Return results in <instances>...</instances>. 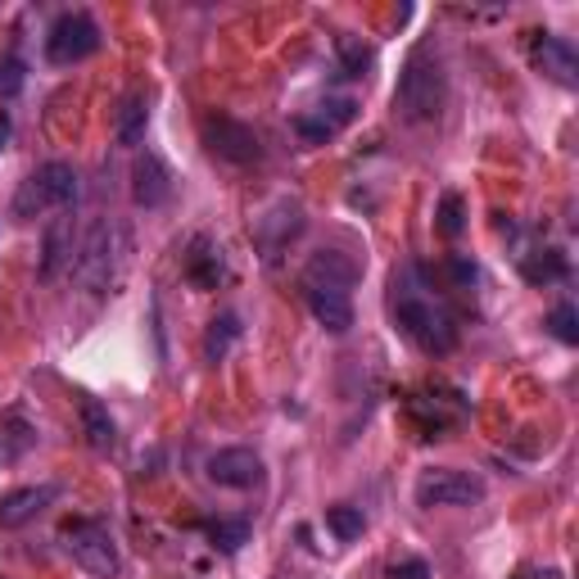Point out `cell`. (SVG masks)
Returning a JSON list of instances; mask_svg holds the SVG:
<instances>
[{
  "mask_svg": "<svg viewBox=\"0 0 579 579\" xmlns=\"http://www.w3.org/2000/svg\"><path fill=\"white\" fill-rule=\"evenodd\" d=\"M27 82V69L19 55H0V100H14Z\"/></svg>",
  "mask_w": 579,
  "mask_h": 579,
  "instance_id": "obj_26",
  "label": "cell"
},
{
  "mask_svg": "<svg viewBox=\"0 0 579 579\" xmlns=\"http://www.w3.org/2000/svg\"><path fill=\"white\" fill-rule=\"evenodd\" d=\"M59 498V484H27V490H14L0 498V530H19L27 526L37 511H46Z\"/></svg>",
  "mask_w": 579,
  "mask_h": 579,
  "instance_id": "obj_14",
  "label": "cell"
},
{
  "mask_svg": "<svg viewBox=\"0 0 579 579\" xmlns=\"http://www.w3.org/2000/svg\"><path fill=\"white\" fill-rule=\"evenodd\" d=\"M132 200L141 208H159V204L172 200V177H168L164 159L149 155V149H145V155L136 159V168H132Z\"/></svg>",
  "mask_w": 579,
  "mask_h": 579,
  "instance_id": "obj_13",
  "label": "cell"
},
{
  "mask_svg": "<svg viewBox=\"0 0 579 579\" xmlns=\"http://www.w3.org/2000/svg\"><path fill=\"white\" fill-rule=\"evenodd\" d=\"M335 50H340V64H345V73H349V77H362V73L372 69V46L362 41V37L340 33V37H335Z\"/></svg>",
  "mask_w": 579,
  "mask_h": 579,
  "instance_id": "obj_23",
  "label": "cell"
},
{
  "mask_svg": "<svg viewBox=\"0 0 579 579\" xmlns=\"http://www.w3.org/2000/svg\"><path fill=\"white\" fill-rule=\"evenodd\" d=\"M82 431H86V444L96 453H109L118 444V425H113L109 408L96 403V399H82Z\"/></svg>",
  "mask_w": 579,
  "mask_h": 579,
  "instance_id": "obj_21",
  "label": "cell"
},
{
  "mask_svg": "<svg viewBox=\"0 0 579 579\" xmlns=\"http://www.w3.org/2000/svg\"><path fill=\"white\" fill-rule=\"evenodd\" d=\"M566 254L562 250H534V254H521V277L530 286H553V281H566Z\"/></svg>",
  "mask_w": 579,
  "mask_h": 579,
  "instance_id": "obj_20",
  "label": "cell"
},
{
  "mask_svg": "<svg viewBox=\"0 0 579 579\" xmlns=\"http://www.w3.org/2000/svg\"><path fill=\"white\" fill-rule=\"evenodd\" d=\"M263 457L254 448H218L208 457V480L222 490H258L263 484Z\"/></svg>",
  "mask_w": 579,
  "mask_h": 579,
  "instance_id": "obj_9",
  "label": "cell"
},
{
  "mask_svg": "<svg viewBox=\"0 0 579 579\" xmlns=\"http://www.w3.org/2000/svg\"><path fill=\"white\" fill-rule=\"evenodd\" d=\"M64 547H69V557L96 579H109L118 570V543L100 521H69Z\"/></svg>",
  "mask_w": 579,
  "mask_h": 579,
  "instance_id": "obj_7",
  "label": "cell"
},
{
  "mask_svg": "<svg viewBox=\"0 0 579 579\" xmlns=\"http://www.w3.org/2000/svg\"><path fill=\"white\" fill-rule=\"evenodd\" d=\"M73 200H77V172H73V164H59L55 159V164H41L19 186V195H14V218L19 222H33V218H41V213H50V208L64 213Z\"/></svg>",
  "mask_w": 579,
  "mask_h": 579,
  "instance_id": "obj_3",
  "label": "cell"
},
{
  "mask_svg": "<svg viewBox=\"0 0 579 579\" xmlns=\"http://www.w3.org/2000/svg\"><path fill=\"white\" fill-rule=\"evenodd\" d=\"M389 313L399 322V330L421 349V353H448L457 345V326L453 313L435 299V290L425 286L421 267L394 272L389 281Z\"/></svg>",
  "mask_w": 579,
  "mask_h": 579,
  "instance_id": "obj_1",
  "label": "cell"
},
{
  "mask_svg": "<svg viewBox=\"0 0 579 579\" xmlns=\"http://www.w3.org/2000/svg\"><path fill=\"white\" fill-rule=\"evenodd\" d=\"M530 64L547 77V82H557V86H575L579 82V55L566 37H547L539 33L534 46H530Z\"/></svg>",
  "mask_w": 579,
  "mask_h": 579,
  "instance_id": "obj_10",
  "label": "cell"
},
{
  "mask_svg": "<svg viewBox=\"0 0 579 579\" xmlns=\"http://www.w3.org/2000/svg\"><path fill=\"white\" fill-rule=\"evenodd\" d=\"M145 128H149V105H145V96L136 91V96H128L123 105H118V118H113V136H118V145L136 149V145L145 141Z\"/></svg>",
  "mask_w": 579,
  "mask_h": 579,
  "instance_id": "obj_18",
  "label": "cell"
},
{
  "mask_svg": "<svg viewBox=\"0 0 579 579\" xmlns=\"http://www.w3.org/2000/svg\"><path fill=\"white\" fill-rule=\"evenodd\" d=\"M417 507H471L484 503V480L475 471H457V467H431L417 475Z\"/></svg>",
  "mask_w": 579,
  "mask_h": 579,
  "instance_id": "obj_4",
  "label": "cell"
},
{
  "mask_svg": "<svg viewBox=\"0 0 579 579\" xmlns=\"http://www.w3.org/2000/svg\"><path fill=\"white\" fill-rule=\"evenodd\" d=\"M448 272H453V281H457V286H475V263H471V258L453 254V258H448Z\"/></svg>",
  "mask_w": 579,
  "mask_h": 579,
  "instance_id": "obj_30",
  "label": "cell"
},
{
  "mask_svg": "<svg viewBox=\"0 0 579 579\" xmlns=\"http://www.w3.org/2000/svg\"><path fill=\"white\" fill-rule=\"evenodd\" d=\"M444 96H448V82H444L439 59L431 50H412L403 73H399L394 109H399L408 123H435V118L444 113Z\"/></svg>",
  "mask_w": 579,
  "mask_h": 579,
  "instance_id": "obj_2",
  "label": "cell"
},
{
  "mask_svg": "<svg viewBox=\"0 0 579 579\" xmlns=\"http://www.w3.org/2000/svg\"><path fill=\"white\" fill-rule=\"evenodd\" d=\"M303 299H309L313 317L330 330V335H345L353 326V299L345 286H322V281H309L303 277Z\"/></svg>",
  "mask_w": 579,
  "mask_h": 579,
  "instance_id": "obj_11",
  "label": "cell"
},
{
  "mask_svg": "<svg viewBox=\"0 0 579 579\" xmlns=\"http://www.w3.org/2000/svg\"><path fill=\"white\" fill-rule=\"evenodd\" d=\"M37 444V425L23 412H5L0 417V467H14L19 457Z\"/></svg>",
  "mask_w": 579,
  "mask_h": 579,
  "instance_id": "obj_17",
  "label": "cell"
},
{
  "mask_svg": "<svg viewBox=\"0 0 579 579\" xmlns=\"http://www.w3.org/2000/svg\"><path fill=\"white\" fill-rule=\"evenodd\" d=\"M208 534H213V543H218L222 553H240V543L250 539V526L245 521H213Z\"/></svg>",
  "mask_w": 579,
  "mask_h": 579,
  "instance_id": "obj_27",
  "label": "cell"
},
{
  "mask_svg": "<svg viewBox=\"0 0 579 579\" xmlns=\"http://www.w3.org/2000/svg\"><path fill=\"white\" fill-rule=\"evenodd\" d=\"M73 254H77V245H73V218H69V213H59V218L50 222V231H46L41 277H46V281H50V277H59V267L73 263Z\"/></svg>",
  "mask_w": 579,
  "mask_h": 579,
  "instance_id": "obj_16",
  "label": "cell"
},
{
  "mask_svg": "<svg viewBox=\"0 0 579 579\" xmlns=\"http://www.w3.org/2000/svg\"><path fill=\"white\" fill-rule=\"evenodd\" d=\"M547 330H553L562 345H579V313L570 303H557V309L547 313Z\"/></svg>",
  "mask_w": 579,
  "mask_h": 579,
  "instance_id": "obj_25",
  "label": "cell"
},
{
  "mask_svg": "<svg viewBox=\"0 0 579 579\" xmlns=\"http://www.w3.org/2000/svg\"><path fill=\"white\" fill-rule=\"evenodd\" d=\"M204 141H208V149H213L218 159L240 164V168L263 159V145H258L254 128L236 123V118H208V123H204Z\"/></svg>",
  "mask_w": 579,
  "mask_h": 579,
  "instance_id": "obj_8",
  "label": "cell"
},
{
  "mask_svg": "<svg viewBox=\"0 0 579 579\" xmlns=\"http://www.w3.org/2000/svg\"><path fill=\"white\" fill-rule=\"evenodd\" d=\"M5 141H10V113H0V149H5Z\"/></svg>",
  "mask_w": 579,
  "mask_h": 579,
  "instance_id": "obj_32",
  "label": "cell"
},
{
  "mask_svg": "<svg viewBox=\"0 0 579 579\" xmlns=\"http://www.w3.org/2000/svg\"><path fill=\"white\" fill-rule=\"evenodd\" d=\"M326 526H330V534L340 539V543H353V539H362V511L358 507H349V503H340V507H326Z\"/></svg>",
  "mask_w": 579,
  "mask_h": 579,
  "instance_id": "obj_24",
  "label": "cell"
},
{
  "mask_svg": "<svg viewBox=\"0 0 579 579\" xmlns=\"http://www.w3.org/2000/svg\"><path fill=\"white\" fill-rule=\"evenodd\" d=\"M521 579H562V570H526Z\"/></svg>",
  "mask_w": 579,
  "mask_h": 579,
  "instance_id": "obj_31",
  "label": "cell"
},
{
  "mask_svg": "<svg viewBox=\"0 0 579 579\" xmlns=\"http://www.w3.org/2000/svg\"><path fill=\"white\" fill-rule=\"evenodd\" d=\"M303 231V208L290 204V200H277L263 218H258V240H263V250L267 258H277V250L286 245V240H294Z\"/></svg>",
  "mask_w": 579,
  "mask_h": 579,
  "instance_id": "obj_15",
  "label": "cell"
},
{
  "mask_svg": "<svg viewBox=\"0 0 579 579\" xmlns=\"http://www.w3.org/2000/svg\"><path fill=\"white\" fill-rule=\"evenodd\" d=\"M462 227H467L462 195H444V200H439V231H444L448 240H457V236H462Z\"/></svg>",
  "mask_w": 579,
  "mask_h": 579,
  "instance_id": "obj_28",
  "label": "cell"
},
{
  "mask_svg": "<svg viewBox=\"0 0 579 579\" xmlns=\"http://www.w3.org/2000/svg\"><path fill=\"white\" fill-rule=\"evenodd\" d=\"M186 277L195 281V286H204V290H213L222 281V250L213 245V240H195L191 245V254H186Z\"/></svg>",
  "mask_w": 579,
  "mask_h": 579,
  "instance_id": "obj_19",
  "label": "cell"
},
{
  "mask_svg": "<svg viewBox=\"0 0 579 579\" xmlns=\"http://www.w3.org/2000/svg\"><path fill=\"white\" fill-rule=\"evenodd\" d=\"M389 579H431V566H425L421 557H408V562H399L389 570Z\"/></svg>",
  "mask_w": 579,
  "mask_h": 579,
  "instance_id": "obj_29",
  "label": "cell"
},
{
  "mask_svg": "<svg viewBox=\"0 0 579 579\" xmlns=\"http://www.w3.org/2000/svg\"><path fill=\"white\" fill-rule=\"evenodd\" d=\"M100 50V27L91 14L82 10H69V14H59L50 23V33H46V59L59 69H69V64H82V59H91Z\"/></svg>",
  "mask_w": 579,
  "mask_h": 579,
  "instance_id": "obj_5",
  "label": "cell"
},
{
  "mask_svg": "<svg viewBox=\"0 0 579 579\" xmlns=\"http://www.w3.org/2000/svg\"><path fill=\"white\" fill-rule=\"evenodd\" d=\"M240 340V317L236 313H222V317H213L208 335H204V358L208 362H222L231 353V345Z\"/></svg>",
  "mask_w": 579,
  "mask_h": 579,
  "instance_id": "obj_22",
  "label": "cell"
},
{
  "mask_svg": "<svg viewBox=\"0 0 579 579\" xmlns=\"http://www.w3.org/2000/svg\"><path fill=\"white\" fill-rule=\"evenodd\" d=\"M118 245H123V231H118L113 222H96L86 231V240L77 245V277L96 290V294H105L109 290V281L118 277Z\"/></svg>",
  "mask_w": 579,
  "mask_h": 579,
  "instance_id": "obj_6",
  "label": "cell"
},
{
  "mask_svg": "<svg viewBox=\"0 0 579 579\" xmlns=\"http://www.w3.org/2000/svg\"><path fill=\"white\" fill-rule=\"evenodd\" d=\"M358 118V105L353 100H322L313 113H299L294 118V132L309 141V145H322L330 136H340L349 123Z\"/></svg>",
  "mask_w": 579,
  "mask_h": 579,
  "instance_id": "obj_12",
  "label": "cell"
}]
</instances>
